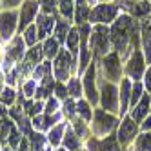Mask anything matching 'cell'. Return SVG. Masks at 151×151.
Wrapping results in <instances>:
<instances>
[{"label":"cell","mask_w":151,"mask_h":151,"mask_svg":"<svg viewBox=\"0 0 151 151\" xmlns=\"http://www.w3.org/2000/svg\"><path fill=\"white\" fill-rule=\"evenodd\" d=\"M109 38L113 51L126 60L135 49L140 47V20H135L127 13H120L109 26Z\"/></svg>","instance_id":"cell-1"},{"label":"cell","mask_w":151,"mask_h":151,"mask_svg":"<svg viewBox=\"0 0 151 151\" xmlns=\"http://www.w3.org/2000/svg\"><path fill=\"white\" fill-rule=\"evenodd\" d=\"M96 69H99V78L102 80L120 84V80L124 78V60L113 49L100 60H96Z\"/></svg>","instance_id":"cell-2"},{"label":"cell","mask_w":151,"mask_h":151,"mask_svg":"<svg viewBox=\"0 0 151 151\" xmlns=\"http://www.w3.org/2000/svg\"><path fill=\"white\" fill-rule=\"evenodd\" d=\"M118 124H120V116L113 115L109 111H104L102 107H95L93 111V118L89 122V129L91 135L96 138H104L107 135H111L116 131Z\"/></svg>","instance_id":"cell-3"},{"label":"cell","mask_w":151,"mask_h":151,"mask_svg":"<svg viewBox=\"0 0 151 151\" xmlns=\"http://www.w3.org/2000/svg\"><path fill=\"white\" fill-rule=\"evenodd\" d=\"M89 49L93 53V60H100L106 57L113 47H111V38H109V26L104 24H95L91 26L89 33Z\"/></svg>","instance_id":"cell-4"},{"label":"cell","mask_w":151,"mask_h":151,"mask_svg":"<svg viewBox=\"0 0 151 151\" xmlns=\"http://www.w3.org/2000/svg\"><path fill=\"white\" fill-rule=\"evenodd\" d=\"M27 51V46L22 38V35H17L13 37L9 42H6V47H4V60L0 64V69L4 71V75L7 71H11L13 68H17L20 62H22L24 55Z\"/></svg>","instance_id":"cell-5"},{"label":"cell","mask_w":151,"mask_h":151,"mask_svg":"<svg viewBox=\"0 0 151 151\" xmlns=\"http://www.w3.org/2000/svg\"><path fill=\"white\" fill-rule=\"evenodd\" d=\"M51 62H53V77H55L57 82L66 84L71 77L77 75V58L66 47H62L60 53Z\"/></svg>","instance_id":"cell-6"},{"label":"cell","mask_w":151,"mask_h":151,"mask_svg":"<svg viewBox=\"0 0 151 151\" xmlns=\"http://www.w3.org/2000/svg\"><path fill=\"white\" fill-rule=\"evenodd\" d=\"M99 107L113 115L120 113V100H118V84L99 78Z\"/></svg>","instance_id":"cell-7"},{"label":"cell","mask_w":151,"mask_h":151,"mask_svg":"<svg viewBox=\"0 0 151 151\" xmlns=\"http://www.w3.org/2000/svg\"><path fill=\"white\" fill-rule=\"evenodd\" d=\"M122 13L120 9V2H99L96 6L91 7L89 13V24H104V26H111L115 20L118 18V15Z\"/></svg>","instance_id":"cell-8"},{"label":"cell","mask_w":151,"mask_h":151,"mask_svg":"<svg viewBox=\"0 0 151 151\" xmlns=\"http://www.w3.org/2000/svg\"><path fill=\"white\" fill-rule=\"evenodd\" d=\"M80 78H82L84 99L93 107H99V69H96L95 60L88 66V69L80 75Z\"/></svg>","instance_id":"cell-9"},{"label":"cell","mask_w":151,"mask_h":151,"mask_svg":"<svg viewBox=\"0 0 151 151\" xmlns=\"http://www.w3.org/2000/svg\"><path fill=\"white\" fill-rule=\"evenodd\" d=\"M115 133H116L118 144H120L122 149L126 151V149H129V147L133 146L137 135L140 133V126H138L129 115H124V116L120 118V124H118V127H116Z\"/></svg>","instance_id":"cell-10"},{"label":"cell","mask_w":151,"mask_h":151,"mask_svg":"<svg viewBox=\"0 0 151 151\" xmlns=\"http://www.w3.org/2000/svg\"><path fill=\"white\" fill-rule=\"evenodd\" d=\"M146 68H147V62H146V57L142 49H135L131 55H129L126 60H124V77H127L129 80H142L144 73H146Z\"/></svg>","instance_id":"cell-11"},{"label":"cell","mask_w":151,"mask_h":151,"mask_svg":"<svg viewBox=\"0 0 151 151\" xmlns=\"http://www.w3.org/2000/svg\"><path fill=\"white\" fill-rule=\"evenodd\" d=\"M18 35V9H2L0 11V38L9 42Z\"/></svg>","instance_id":"cell-12"},{"label":"cell","mask_w":151,"mask_h":151,"mask_svg":"<svg viewBox=\"0 0 151 151\" xmlns=\"http://www.w3.org/2000/svg\"><path fill=\"white\" fill-rule=\"evenodd\" d=\"M84 149L86 151H124L116 140V133H111L104 138H96L91 135L84 142Z\"/></svg>","instance_id":"cell-13"},{"label":"cell","mask_w":151,"mask_h":151,"mask_svg":"<svg viewBox=\"0 0 151 151\" xmlns=\"http://www.w3.org/2000/svg\"><path fill=\"white\" fill-rule=\"evenodd\" d=\"M38 13H40V6H38L37 0H24L20 9H18V35L27 26L35 24Z\"/></svg>","instance_id":"cell-14"},{"label":"cell","mask_w":151,"mask_h":151,"mask_svg":"<svg viewBox=\"0 0 151 151\" xmlns=\"http://www.w3.org/2000/svg\"><path fill=\"white\" fill-rule=\"evenodd\" d=\"M57 17L58 15H46V13H38L37 20H35V26L38 31V40L44 42L46 38H49L53 35V29H55L57 24Z\"/></svg>","instance_id":"cell-15"},{"label":"cell","mask_w":151,"mask_h":151,"mask_svg":"<svg viewBox=\"0 0 151 151\" xmlns=\"http://www.w3.org/2000/svg\"><path fill=\"white\" fill-rule=\"evenodd\" d=\"M140 49H142L147 66H151V15L140 20Z\"/></svg>","instance_id":"cell-16"},{"label":"cell","mask_w":151,"mask_h":151,"mask_svg":"<svg viewBox=\"0 0 151 151\" xmlns=\"http://www.w3.org/2000/svg\"><path fill=\"white\" fill-rule=\"evenodd\" d=\"M149 113H151V95H149V93H144L142 99H140V100L131 107V109L127 111V115L131 116L138 126H140V122H142Z\"/></svg>","instance_id":"cell-17"},{"label":"cell","mask_w":151,"mask_h":151,"mask_svg":"<svg viewBox=\"0 0 151 151\" xmlns=\"http://www.w3.org/2000/svg\"><path fill=\"white\" fill-rule=\"evenodd\" d=\"M131 88H133V80H129L127 77H124L118 84V100H120V113L118 116H124L129 111V100H131Z\"/></svg>","instance_id":"cell-18"},{"label":"cell","mask_w":151,"mask_h":151,"mask_svg":"<svg viewBox=\"0 0 151 151\" xmlns=\"http://www.w3.org/2000/svg\"><path fill=\"white\" fill-rule=\"evenodd\" d=\"M66 127H68V120H62V122L55 124L46 133V138H47V142L53 149L62 146V138H64V133H66Z\"/></svg>","instance_id":"cell-19"},{"label":"cell","mask_w":151,"mask_h":151,"mask_svg":"<svg viewBox=\"0 0 151 151\" xmlns=\"http://www.w3.org/2000/svg\"><path fill=\"white\" fill-rule=\"evenodd\" d=\"M89 13H91V6L88 4V0H77V2H75L73 24H75V26L88 24V22H89Z\"/></svg>","instance_id":"cell-20"},{"label":"cell","mask_w":151,"mask_h":151,"mask_svg":"<svg viewBox=\"0 0 151 151\" xmlns=\"http://www.w3.org/2000/svg\"><path fill=\"white\" fill-rule=\"evenodd\" d=\"M55 84H57V80H55V77H53V75H47L46 78H42V80L38 82V89H37V93H35V99L46 102L49 96H53Z\"/></svg>","instance_id":"cell-21"},{"label":"cell","mask_w":151,"mask_h":151,"mask_svg":"<svg viewBox=\"0 0 151 151\" xmlns=\"http://www.w3.org/2000/svg\"><path fill=\"white\" fill-rule=\"evenodd\" d=\"M75 24L69 22V20H64L60 17H57V24H55V29H53V37H55L58 40V44L64 47V44H66V38L69 35V31Z\"/></svg>","instance_id":"cell-22"},{"label":"cell","mask_w":151,"mask_h":151,"mask_svg":"<svg viewBox=\"0 0 151 151\" xmlns=\"http://www.w3.org/2000/svg\"><path fill=\"white\" fill-rule=\"evenodd\" d=\"M64 47H66L71 55L77 58L78 57V49H80V31H78V26H73L69 35L66 38V44H64Z\"/></svg>","instance_id":"cell-23"},{"label":"cell","mask_w":151,"mask_h":151,"mask_svg":"<svg viewBox=\"0 0 151 151\" xmlns=\"http://www.w3.org/2000/svg\"><path fill=\"white\" fill-rule=\"evenodd\" d=\"M68 124L71 126V129H73V131L78 135V138L82 140V142H86V140H88V138L91 137L89 124H88V122H84L80 116H73V118H71V120H69Z\"/></svg>","instance_id":"cell-24"},{"label":"cell","mask_w":151,"mask_h":151,"mask_svg":"<svg viewBox=\"0 0 151 151\" xmlns=\"http://www.w3.org/2000/svg\"><path fill=\"white\" fill-rule=\"evenodd\" d=\"M40 44H42V51H44V58L46 60H53L60 53V49H62V46L58 44V40L53 35L49 38H46L44 42H40Z\"/></svg>","instance_id":"cell-25"},{"label":"cell","mask_w":151,"mask_h":151,"mask_svg":"<svg viewBox=\"0 0 151 151\" xmlns=\"http://www.w3.org/2000/svg\"><path fill=\"white\" fill-rule=\"evenodd\" d=\"M126 151H151V131H140L133 146Z\"/></svg>","instance_id":"cell-26"},{"label":"cell","mask_w":151,"mask_h":151,"mask_svg":"<svg viewBox=\"0 0 151 151\" xmlns=\"http://www.w3.org/2000/svg\"><path fill=\"white\" fill-rule=\"evenodd\" d=\"M0 104L4 107H13L15 104H18V89L11 88V86H6V88L0 91Z\"/></svg>","instance_id":"cell-27"},{"label":"cell","mask_w":151,"mask_h":151,"mask_svg":"<svg viewBox=\"0 0 151 151\" xmlns=\"http://www.w3.org/2000/svg\"><path fill=\"white\" fill-rule=\"evenodd\" d=\"M66 88H68V95L69 99L73 100H78L84 96V89H82V78L78 77V75H75V77H71L68 82H66Z\"/></svg>","instance_id":"cell-28"},{"label":"cell","mask_w":151,"mask_h":151,"mask_svg":"<svg viewBox=\"0 0 151 151\" xmlns=\"http://www.w3.org/2000/svg\"><path fill=\"white\" fill-rule=\"evenodd\" d=\"M75 2L77 0H58L57 6V15L64 20L73 22V15H75Z\"/></svg>","instance_id":"cell-29"},{"label":"cell","mask_w":151,"mask_h":151,"mask_svg":"<svg viewBox=\"0 0 151 151\" xmlns=\"http://www.w3.org/2000/svg\"><path fill=\"white\" fill-rule=\"evenodd\" d=\"M22 107H24V113L33 118L40 113H44V100H37V99H29V100H24L22 102Z\"/></svg>","instance_id":"cell-30"},{"label":"cell","mask_w":151,"mask_h":151,"mask_svg":"<svg viewBox=\"0 0 151 151\" xmlns=\"http://www.w3.org/2000/svg\"><path fill=\"white\" fill-rule=\"evenodd\" d=\"M93 111H95V107L88 102L82 96V99H78L77 100V116H80L84 122H91V118H93Z\"/></svg>","instance_id":"cell-31"},{"label":"cell","mask_w":151,"mask_h":151,"mask_svg":"<svg viewBox=\"0 0 151 151\" xmlns=\"http://www.w3.org/2000/svg\"><path fill=\"white\" fill-rule=\"evenodd\" d=\"M18 89H20V95H22L26 100L35 99V93L38 89V82L35 78H27V80H24L22 84L18 86Z\"/></svg>","instance_id":"cell-32"},{"label":"cell","mask_w":151,"mask_h":151,"mask_svg":"<svg viewBox=\"0 0 151 151\" xmlns=\"http://www.w3.org/2000/svg\"><path fill=\"white\" fill-rule=\"evenodd\" d=\"M47 75H53V62H51V60H44V62H40L38 66L35 68L33 75H31V78H35L37 82H40L42 78H46Z\"/></svg>","instance_id":"cell-33"},{"label":"cell","mask_w":151,"mask_h":151,"mask_svg":"<svg viewBox=\"0 0 151 151\" xmlns=\"http://www.w3.org/2000/svg\"><path fill=\"white\" fill-rule=\"evenodd\" d=\"M20 35H22V38H24V42H26L27 47H33V46L40 44V40H38V31H37V26H35V24L27 26Z\"/></svg>","instance_id":"cell-34"},{"label":"cell","mask_w":151,"mask_h":151,"mask_svg":"<svg viewBox=\"0 0 151 151\" xmlns=\"http://www.w3.org/2000/svg\"><path fill=\"white\" fill-rule=\"evenodd\" d=\"M60 113L64 115V118L69 122L73 116H77V100L73 99H68L62 102V107H60Z\"/></svg>","instance_id":"cell-35"},{"label":"cell","mask_w":151,"mask_h":151,"mask_svg":"<svg viewBox=\"0 0 151 151\" xmlns=\"http://www.w3.org/2000/svg\"><path fill=\"white\" fill-rule=\"evenodd\" d=\"M144 93H146V89H144V84H142V80H137V82H133V88H131V100H129V109L142 99L144 96Z\"/></svg>","instance_id":"cell-36"},{"label":"cell","mask_w":151,"mask_h":151,"mask_svg":"<svg viewBox=\"0 0 151 151\" xmlns=\"http://www.w3.org/2000/svg\"><path fill=\"white\" fill-rule=\"evenodd\" d=\"M60 107H62V102L57 96H49L44 102V113L46 115H57V113H60Z\"/></svg>","instance_id":"cell-37"},{"label":"cell","mask_w":151,"mask_h":151,"mask_svg":"<svg viewBox=\"0 0 151 151\" xmlns=\"http://www.w3.org/2000/svg\"><path fill=\"white\" fill-rule=\"evenodd\" d=\"M38 6H40V13H46V15H57V6H58V0H37Z\"/></svg>","instance_id":"cell-38"},{"label":"cell","mask_w":151,"mask_h":151,"mask_svg":"<svg viewBox=\"0 0 151 151\" xmlns=\"http://www.w3.org/2000/svg\"><path fill=\"white\" fill-rule=\"evenodd\" d=\"M53 96H57L60 102L68 100V99H69V95H68L66 84H64V82H57V84H55V89H53Z\"/></svg>","instance_id":"cell-39"},{"label":"cell","mask_w":151,"mask_h":151,"mask_svg":"<svg viewBox=\"0 0 151 151\" xmlns=\"http://www.w3.org/2000/svg\"><path fill=\"white\" fill-rule=\"evenodd\" d=\"M142 84H144L146 93L151 95V66L146 68V73H144V77H142Z\"/></svg>","instance_id":"cell-40"},{"label":"cell","mask_w":151,"mask_h":151,"mask_svg":"<svg viewBox=\"0 0 151 151\" xmlns=\"http://www.w3.org/2000/svg\"><path fill=\"white\" fill-rule=\"evenodd\" d=\"M24 0H2V7L4 9H20Z\"/></svg>","instance_id":"cell-41"},{"label":"cell","mask_w":151,"mask_h":151,"mask_svg":"<svg viewBox=\"0 0 151 151\" xmlns=\"http://www.w3.org/2000/svg\"><path fill=\"white\" fill-rule=\"evenodd\" d=\"M140 131H151V113L140 122Z\"/></svg>","instance_id":"cell-42"},{"label":"cell","mask_w":151,"mask_h":151,"mask_svg":"<svg viewBox=\"0 0 151 151\" xmlns=\"http://www.w3.org/2000/svg\"><path fill=\"white\" fill-rule=\"evenodd\" d=\"M6 88V75H4V71L0 69V91H2Z\"/></svg>","instance_id":"cell-43"},{"label":"cell","mask_w":151,"mask_h":151,"mask_svg":"<svg viewBox=\"0 0 151 151\" xmlns=\"http://www.w3.org/2000/svg\"><path fill=\"white\" fill-rule=\"evenodd\" d=\"M99 2H100V0H88V4H89L91 7H93V6H96V4H99Z\"/></svg>","instance_id":"cell-44"},{"label":"cell","mask_w":151,"mask_h":151,"mask_svg":"<svg viewBox=\"0 0 151 151\" xmlns=\"http://www.w3.org/2000/svg\"><path fill=\"white\" fill-rule=\"evenodd\" d=\"M53 151H68V149H66V147H62V146H60V147H55V149H53Z\"/></svg>","instance_id":"cell-45"},{"label":"cell","mask_w":151,"mask_h":151,"mask_svg":"<svg viewBox=\"0 0 151 151\" xmlns=\"http://www.w3.org/2000/svg\"><path fill=\"white\" fill-rule=\"evenodd\" d=\"M100 2H116V0H100Z\"/></svg>","instance_id":"cell-46"},{"label":"cell","mask_w":151,"mask_h":151,"mask_svg":"<svg viewBox=\"0 0 151 151\" xmlns=\"http://www.w3.org/2000/svg\"><path fill=\"white\" fill-rule=\"evenodd\" d=\"M2 9H4V7H2V0H0V11H2Z\"/></svg>","instance_id":"cell-47"},{"label":"cell","mask_w":151,"mask_h":151,"mask_svg":"<svg viewBox=\"0 0 151 151\" xmlns=\"http://www.w3.org/2000/svg\"><path fill=\"white\" fill-rule=\"evenodd\" d=\"M126 2H138V0H126Z\"/></svg>","instance_id":"cell-48"},{"label":"cell","mask_w":151,"mask_h":151,"mask_svg":"<svg viewBox=\"0 0 151 151\" xmlns=\"http://www.w3.org/2000/svg\"><path fill=\"white\" fill-rule=\"evenodd\" d=\"M0 42H4V40H2V38H0Z\"/></svg>","instance_id":"cell-49"},{"label":"cell","mask_w":151,"mask_h":151,"mask_svg":"<svg viewBox=\"0 0 151 151\" xmlns=\"http://www.w3.org/2000/svg\"><path fill=\"white\" fill-rule=\"evenodd\" d=\"M149 2H151V0H149Z\"/></svg>","instance_id":"cell-50"}]
</instances>
